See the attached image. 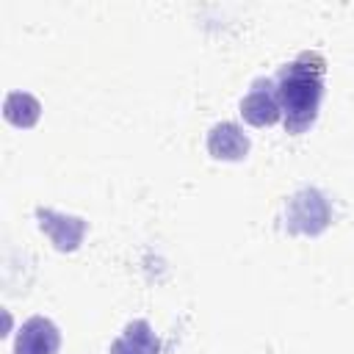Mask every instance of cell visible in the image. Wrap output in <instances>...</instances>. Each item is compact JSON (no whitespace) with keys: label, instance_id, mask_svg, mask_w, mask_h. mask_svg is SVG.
Instances as JSON below:
<instances>
[{"label":"cell","instance_id":"277c9868","mask_svg":"<svg viewBox=\"0 0 354 354\" xmlns=\"http://www.w3.org/2000/svg\"><path fill=\"white\" fill-rule=\"evenodd\" d=\"M36 218H39L41 232H47V238L53 241V246L58 252L77 249L83 235H86V221L80 216H66V213H55L50 207H39Z\"/></svg>","mask_w":354,"mask_h":354},{"label":"cell","instance_id":"52a82bcc","mask_svg":"<svg viewBox=\"0 0 354 354\" xmlns=\"http://www.w3.org/2000/svg\"><path fill=\"white\" fill-rule=\"evenodd\" d=\"M108 354H160V340L144 318H136L111 343Z\"/></svg>","mask_w":354,"mask_h":354},{"label":"cell","instance_id":"8992f818","mask_svg":"<svg viewBox=\"0 0 354 354\" xmlns=\"http://www.w3.org/2000/svg\"><path fill=\"white\" fill-rule=\"evenodd\" d=\"M207 152L216 160H241L249 152V136L235 122H216L207 130Z\"/></svg>","mask_w":354,"mask_h":354},{"label":"cell","instance_id":"6da1fadb","mask_svg":"<svg viewBox=\"0 0 354 354\" xmlns=\"http://www.w3.org/2000/svg\"><path fill=\"white\" fill-rule=\"evenodd\" d=\"M324 72L326 58L315 50H304L290 64L279 66L277 100L288 133H304L315 122L324 97Z\"/></svg>","mask_w":354,"mask_h":354},{"label":"cell","instance_id":"7a4b0ae2","mask_svg":"<svg viewBox=\"0 0 354 354\" xmlns=\"http://www.w3.org/2000/svg\"><path fill=\"white\" fill-rule=\"evenodd\" d=\"M332 221V207L318 188H301L285 202V230L318 235Z\"/></svg>","mask_w":354,"mask_h":354},{"label":"cell","instance_id":"3957f363","mask_svg":"<svg viewBox=\"0 0 354 354\" xmlns=\"http://www.w3.org/2000/svg\"><path fill=\"white\" fill-rule=\"evenodd\" d=\"M241 116L254 124V127H266L274 124L282 111H279V100H277V80L268 77H257L252 83V88L246 91V97L241 100Z\"/></svg>","mask_w":354,"mask_h":354},{"label":"cell","instance_id":"5b68a950","mask_svg":"<svg viewBox=\"0 0 354 354\" xmlns=\"http://www.w3.org/2000/svg\"><path fill=\"white\" fill-rule=\"evenodd\" d=\"M58 346H61L58 326L44 315H33L19 326L14 340V354H55Z\"/></svg>","mask_w":354,"mask_h":354},{"label":"cell","instance_id":"ba28073f","mask_svg":"<svg viewBox=\"0 0 354 354\" xmlns=\"http://www.w3.org/2000/svg\"><path fill=\"white\" fill-rule=\"evenodd\" d=\"M3 113L11 124L17 127H30L39 122V113H41V105L33 94L28 91H11L6 94V102H3Z\"/></svg>","mask_w":354,"mask_h":354}]
</instances>
